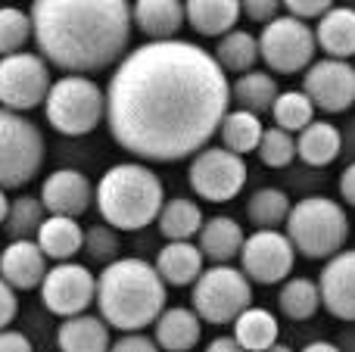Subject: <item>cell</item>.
<instances>
[{
  "label": "cell",
  "instance_id": "cell-1",
  "mask_svg": "<svg viewBox=\"0 0 355 352\" xmlns=\"http://www.w3.org/2000/svg\"><path fill=\"white\" fill-rule=\"evenodd\" d=\"M231 81L215 53L190 41H147L106 85V128L141 162L193 159L231 109Z\"/></svg>",
  "mask_w": 355,
  "mask_h": 352
},
{
  "label": "cell",
  "instance_id": "cell-2",
  "mask_svg": "<svg viewBox=\"0 0 355 352\" xmlns=\"http://www.w3.org/2000/svg\"><path fill=\"white\" fill-rule=\"evenodd\" d=\"M37 53L62 75L119 66L131 53V3L125 0H37L31 3Z\"/></svg>",
  "mask_w": 355,
  "mask_h": 352
},
{
  "label": "cell",
  "instance_id": "cell-3",
  "mask_svg": "<svg viewBox=\"0 0 355 352\" xmlns=\"http://www.w3.org/2000/svg\"><path fill=\"white\" fill-rule=\"evenodd\" d=\"M166 299L168 284L147 259L122 256L97 274V309L112 331L141 334L168 309Z\"/></svg>",
  "mask_w": 355,
  "mask_h": 352
},
{
  "label": "cell",
  "instance_id": "cell-4",
  "mask_svg": "<svg viewBox=\"0 0 355 352\" xmlns=\"http://www.w3.org/2000/svg\"><path fill=\"white\" fill-rule=\"evenodd\" d=\"M97 209L106 225L116 231H144L159 222L166 206L159 175L144 162H116L97 181Z\"/></svg>",
  "mask_w": 355,
  "mask_h": 352
},
{
  "label": "cell",
  "instance_id": "cell-5",
  "mask_svg": "<svg viewBox=\"0 0 355 352\" xmlns=\"http://www.w3.org/2000/svg\"><path fill=\"white\" fill-rule=\"evenodd\" d=\"M284 234L290 237V243L296 247L300 256H306L312 262H327L346 249V240L352 234L349 212L334 197L309 193L300 203H293V212L284 225Z\"/></svg>",
  "mask_w": 355,
  "mask_h": 352
},
{
  "label": "cell",
  "instance_id": "cell-6",
  "mask_svg": "<svg viewBox=\"0 0 355 352\" xmlns=\"http://www.w3.org/2000/svg\"><path fill=\"white\" fill-rule=\"evenodd\" d=\"M44 116L62 137H85L106 118V91L87 75H62L50 87Z\"/></svg>",
  "mask_w": 355,
  "mask_h": 352
},
{
  "label": "cell",
  "instance_id": "cell-7",
  "mask_svg": "<svg viewBox=\"0 0 355 352\" xmlns=\"http://www.w3.org/2000/svg\"><path fill=\"white\" fill-rule=\"evenodd\" d=\"M44 159H47V143L41 128L22 112L0 106V187L16 191L31 184Z\"/></svg>",
  "mask_w": 355,
  "mask_h": 352
},
{
  "label": "cell",
  "instance_id": "cell-8",
  "mask_svg": "<svg viewBox=\"0 0 355 352\" xmlns=\"http://www.w3.org/2000/svg\"><path fill=\"white\" fill-rule=\"evenodd\" d=\"M190 306L209 324H234L246 309H252V281L243 268L209 265L190 290Z\"/></svg>",
  "mask_w": 355,
  "mask_h": 352
},
{
  "label": "cell",
  "instance_id": "cell-9",
  "mask_svg": "<svg viewBox=\"0 0 355 352\" xmlns=\"http://www.w3.org/2000/svg\"><path fill=\"white\" fill-rule=\"evenodd\" d=\"M259 47H262V60L271 75H306L315 62L318 37L309 22L284 12L259 31Z\"/></svg>",
  "mask_w": 355,
  "mask_h": 352
},
{
  "label": "cell",
  "instance_id": "cell-10",
  "mask_svg": "<svg viewBox=\"0 0 355 352\" xmlns=\"http://www.w3.org/2000/svg\"><path fill=\"white\" fill-rule=\"evenodd\" d=\"M53 87L50 62L41 53H12L0 60V106L10 112H28L47 103Z\"/></svg>",
  "mask_w": 355,
  "mask_h": 352
},
{
  "label": "cell",
  "instance_id": "cell-11",
  "mask_svg": "<svg viewBox=\"0 0 355 352\" xmlns=\"http://www.w3.org/2000/svg\"><path fill=\"white\" fill-rule=\"evenodd\" d=\"M250 168L246 159L225 147H206L190 159L187 181L193 193L206 203H227L246 187Z\"/></svg>",
  "mask_w": 355,
  "mask_h": 352
},
{
  "label": "cell",
  "instance_id": "cell-12",
  "mask_svg": "<svg viewBox=\"0 0 355 352\" xmlns=\"http://www.w3.org/2000/svg\"><path fill=\"white\" fill-rule=\"evenodd\" d=\"M41 303L50 315L62 318V322L85 315L91 303H97V278L81 262H60L44 278Z\"/></svg>",
  "mask_w": 355,
  "mask_h": 352
},
{
  "label": "cell",
  "instance_id": "cell-13",
  "mask_svg": "<svg viewBox=\"0 0 355 352\" xmlns=\"http://www.w3.org/2000/svg\"><path fill=\"white\" fill-rule=\"evenodd\" d=\"M296 247L284 231H252L240 253V268L252 284H284L296 265Z\"/></svg>",
  "mask_w": 355,
  "mask_h": 352
},
{
  "label": "cell",
  "instance_id": "cell-14",
  "mask_svg": "<svg viewBox=\"0 0 355 352\" xmlns=\"http://www.w3.org/2000/svg\"><path fill=\"white\" fill-rule=\"evenodd\" d=\"M302 91L315 103V109L337 116L355 106V66L346 60H315L302 75Z\"/></svg>",
  "mask_w": 355,
  "mask_h": 352
},
{
  "label": "cell",
  "instance_id": "cell-15",
  "mask_svg": "<svg viewBox=\"0 0 355 352\" xmlns=\"http://www.w3.org/2000/svg\"><path fill=\"white\" fill-rule=\"evenodd\" d=\"M91 200H97V187L78 168H56L41 184V203L50 215L78 218L91 209Z\"/></svg>",
  "mask_w": 355,
  "mask_h": 352
},
{
  "label": "cell",
  "instance_id": "cell-16",
  "mask_svg": "<svg viewBox=\"0 0 355 352\" xmlns=\"http://www.w3.org/2000/svg\"><path fill=\"white\" fill-rule=\"evenodd\" d=\"M318 287L324 309L337 322L355 324V249H343L321 265Z\"/></svg>",
  "mask_w": 355,
  "mask_h": 352
},
{
  "label": "cell",
  "instance_id": "cell-17",
  "mask_svg": "<svg viewBox=\"0 0 355 352\" xmlns=\"http://www.w3.org/2000/svg\"><path fill=\"white\" fill-rule=\"evenodd\" d=\"M47 272V256L37 247V240H10L0 253V278L16 293L41 290Z\"/></svg>",
  "mask_w": 355,
  "mask_h": 352
},
{
  "label": "cell",
  "instance_id": "cell-18",
  "mask_svg": "<svg viewBox=\"0 0 355 352\" xmlns=\"http://www.w3.org/2000/svg\"><path fill=\"white\" fill-rule=\"evenodd\" d=\"M202 337V318L193 306H168L153 324V340L162 352H193Z\"/></svg>",
  "mask_w": 355,
  "mask_h": 352
},
{
  "label": "cell",
  "instance_id": "cell-19",
  "mask_svg": "<svg viewBox=\"0 0 355 352\" xmlns=\"http://www.w3.org/2000/svg\"><path fill=\"white\" fill-rule=\"evenodd\" d=\"M243 243H246L243 228H240V222H237V218H231V215H212V218H206L200 237H196V247H200V253L206 256L212 265H231L234 259H240V253H243Z\"/></svg>",
  "mask_w": 355,
  "mask_h": 352
},
{
  "label": "cell",
  "instance_id": "cell-20",
  "mask_svg": "<svg viewBox=\"0 0 355 352\" xmlns=\"http://www.w3.org/2000/svg\"><path fill=\"white\" fill-rule=\"evenodd\" d=\"M131 16L150 41H175L187 22V6L178 0H137L131 3Z\"/></svg>",
  "mask_w": 355,
  "mask_h": 352
},
{
  "label": "cell",
  "instance_id": "cell-21",
  "mask_svg": "<svg viewBox=\"0 0 355 352\" xmlns=\"http://www.w3.org/2000/svg\"><path fill=\"white\" fill-rule=\"evenodd\" d=\"M296 150H300L302 166L309 168H327L343 156V128H337L327 118H315L306 131L296 134Z\"/></svg>",
  "mask_w": 355,
  "mask_h": 352
},
{
  "label": "cell",
  "instance_id": "cell-22",
  "mask_svg": "<svg viewBox=\"0 0 355 352\" xmlns=\"http://www.w3.org/2000/svg\"><path fill=\"white\" fill-rule=\"evenodd\" d=\"M110 324L100 315H75L56 328V346L60 352H110L112 349V334Z\"/></svg>",
  "mask_w": 355,
  "mask_h": 352
},
{
  "label": "cell",
  "instance_id": "cell-23",
  "mask_svg": "<svg viewBox=\"0 0 355 352\" xmlns=\"http://www.w3.org/2000/svg\"><path fill=\"white\" fill-rule=\"evenodd\" d=\"M202 262H206V256L200 253V247L193 240H184V243H166L156 253L153 265L168 287H193L200 281V274L206 272Z\"/></svg>",
  "mask_w": 355,
  "mask_h": 352
},
{
  "label": "cell",
  "instance_id": "cell-24",
  "mask_svg": "<svg viewBox=\"0 0 355 352\" xmlns=\"http://www.w3.org/2000/svg\"><path fill=\"white\" fill-rule=\"evenodd\" d=\"M318 50L327 60H346L355 56V6H334L318 25H315Z\"/></svg>",
  "mask_w": 355,
  "mask_h": 352
},
{
  "label": "cell",
  "instance_id": "cell-25",
  "mask_svg": "<svg viewBox=\"0 0 355 352\" xmlns=\"http://www.w3.org/2000/svg\"><path fill=\"white\" fill-rule=\"evenodd\" d=\"M187 22L202 37H225L237 28L243 6L237 0H187Z\"/></svg>",
  "mask_w": 355,
  "mask_h": 352
},
{
  "label": "cell",
  "instance_id": "cell-26",
  "mask_svg": "<svg viewBox=\"0 0 355 352\" xmlns=\"http://www.w3.org/2000/svg\"><path fill=\"white\" fill-rule=\"evenodd\" d=\"M37 247L56 265L72 262L78 253H85V228L78 225V218L47 215V222L41 225V234H37Z\"/></svg>",
  "mask_w": 355,
  "mask_h": 352
},
{
  "label": "cell",
  "instance_id": "cell-27",
  "mask_svg": "<svg viewBox=\"0 0 355 352\" xmlns=\"http://www.w3.org/2000/svg\"><path fill=\"white\" fill-rule=\"evenodd\" d=\"M277 97H281L277 81H275V75L265 72V69H252V72L240 75L237 81H231V100L237 103V109L252 112V116H259V118L275 109Z\"/></svg>",
  "mask_w": 355,
  "mask_h": 352
},
{
  "label": "cell",
  "instance_id": "cell-28",
  "mask_svg": "<svg viewBox=\"0 0 355 352\" xmlns=\"http://www.w3.org/2000/svg\"><path fill=\"white\" fill-rule=\"evenodd\" d=\"M156 225H159V234L166 237L168 243H184V240L200 237L206 218H202V209L196 206V200L172 197V200H166V206H162L159 222Z\"/></svg>",
  "mask_w": 355,
  "mask_h": 352
},
{
  "label": "cell",
  "instance_id": "cell-29",
  "mask_svg": "<svg viewBox=\"0 0 355 352\" xmlns=\"http://www.w3.org/2000/svg\"><path fill=\"white\" fill-rule=\"evenodd\" d=\"M293 203H290V193L284 187H259L252 191V197L246 200V218L256 231H277L281 225H287Z\"/></svg>",
  "mask_w": 355,
  "mask_h": 352
},
{
  "label": "cell",
  "instance_id": "cell-30",
  "mask_svg": "<svg viewBox=\"0 0 355 352\" xmlns=\"http://www.w3.org/2000/svg\"><path fill=\"white\" fill-rule=\"evenodd\" d=\"M234 337L246 352H268L271 346H277V337H281V324H277L275 312L262 309V306H252L243 315L234 322Z\"/></svg>",
  "mask_w": 355,
  "mask_h": 352
},
{
  "label": "cell",
  "instance_id": "cell-31",
  "mask_svg": "<svg viewBox=\"0 0 355 352\" xmlns=\"http://www.w3.org/2000/svg\"><path fill=\"white\" fill-rule=\"evenodd\" d=\"M277 309L284 318L290 322H309L324 309V299H321V287L315 278H290L281 284L277 290Z\"/></svg>",
  "mask_w": 355,
  "mask_h": 352
},
{
  "label": "cell",
  "instance_id": "cell-32",
  "mask_svg": "<svg viewBox=\"0 0 355 352\" xmlns=\"http://www.w3.org/2000/svg\"><path fill=\"white\" fill-rule=\"evenodd\" d=\"M215 60L225 72L231 75H246L256 69V62L262 60V47H259V35L252 31H243V28H234L231 35L218 37L215 44Z\"/></svg>",
  "mask_w": 355,
  "mask_h": 352
},
{
  "label": "cell",
  "instance_id": "cell-33",
  "mask_svg": "<svg viewBox=\"0 0 355 352\" xmlns=\"http://www.w3.org/2000/svg\"><path fill=\"white\" fill-rule=\"evenodd\" d=\"M262 134H265L262 118L252 116V112H243V109H231L218 128L221 147L237 156H246V153H252V150H259Z\"/></svg>",
  "mask_w": 355,
  "mask_h": 352
},
{
  "label": "cell",
  "instance_id": "cell-34",
  "mask_svg": "<svg viewBox=\"0 0 355 352\" xmlns=\"http://www.w3.org/2000/svg\"><path fill=\"white\" fill-rule=\"evenodd\" d=\"M44 212L47 209H44L41 197H28V193H22V197L12 200L10 215H6V225H3V234L10 237V240H37L41 225L47 222Z\"/></svg>",
  "mask_w": 355,
  "mask_h": 352
},
{
  "label": "cell",
  "instance_id": "cell-35",
  "mask_svg": "<svg viewBox=\"0 0 355 352\" xmlns=\"http://www.w3.org/2000/svg\"><path fill=\"white\" fill-rule=\"evenodd\" d=\"M271 118H275V128L300 134L315 122V103L309 100L306 91H281L275 109H271Z\"/></svg>",
  "mask_w": 355,
  "mask_h": 352
},
{
  "label": "cell",
  "instance_id": "cell-36",
  "mask_svg": "<svg viewBox=\"0 0 355 352\" xmlns=\"http://www.w3.org/2000/svg\"><path fill=\"white\" fill-rule=\"evenodd\" d=\"M35 37L31 12L19 6H0V60L12 53H22V47Z\"/></svg>",
  "mask_w": 355,
  "mask_h": 352
},
{
  "label": "cell",
  "instance_id": "cell-37",
  "mask_svg": "<svg viewBox=\"0 0 355 352\" xmlns=\"http://www.w3.org/2000/svg\"><path fill=\"white\" fill-rule=\"evenodd\" d=\"M259 159L268 168H290L293 159H300V150H296V134L284 128H265L262 143H259Z\"/></svg>",
  "mask_w": 355,
  "mask_h": 352
},
{
  "label": "cell",
  "instance_id": "cell-38",
  "mask_svg": "<svg viewBox=\"0 0 355 352\" xmlns=\"http://www.w3.org/2000/svg\"><path fill=\"white\" fill-rule=\"evenodd\" d=\"M122 240H119V231L112 225H91L85 228V256L94 262V265L106 268L112 262L122 259Z\"/></svg>",
  "mask_w": 355,
  "mask_h": 352
},
{
  "label": "cell",
  "instance_id": "cell-39",
  "mask_svg": "<svg viewBox=\"0 0 355 352\" xmlns=\"http://www.w3.org/2000/svg\"><path fill=\"white\" fill-rule=\"evenodd\" d=\"M334 6L337 3H331V0H287V3H284V12L293 19H302V22H312V19L321 22Z\"/></svg>",
  "mask_w": 355,
  "mask_h": 352
},
{
  "label": "cell",
  "instance_id": "cell-40",
  "mask_svg": "<svg viewBox=\"0 0 355 352\" xmlns=\"http://www.w3.org/2000/svg\"><path fill=\"white\" fill-rule=\"evenodd\" d=\"M240 6H243V16L259 25H271L277 16H284V3H277V0H243Z\"/></svg>",
  "mask_w": 355,
  "mask_h": 352
},
{
  "label": "cell",
  "instance_id": "cell-41",
  "mask_svg": "<svg viewBox=\"0 0 355 352\" xmlns=\"http://www.w3.org/2000/svg\"><path fill=\"white\" fill-rule=\"evenodd\" d=\"M110 352H162V349H159V343L147 334H122L112 340Z\"/></svg>",
  "mask_w": 355,
  "mask_h": 352
},
{
  "label": "cell",
  "instance_id": "cell-42",
  "mask_svg": "<svg viewBox=\"0 0 355 352\" xmlns=\"http://www.w3.org/2000/svg\"><path fill=\"white\" fill-rule=\"evenodd\" d=\"M19 315V297L3 278H0V331H10V324Z\"/></svg>",
  "mask_w": 355,
  "mask_h": 352
},
{
  "label": "cell",
  "instance_id": "cell-43",
  "mask_svg": "<svg viewBox=\"0 0 355 352\" xmlns=\"http://www.w3.org/2000/svg\"><path fill=\"white\" fill-rule=\"evenodd\" d=\"M0 352H35L22 331H0Z\"/></svg>",
  "mask_w": 355,
  "mask_h": 352
},
{
  "label": "cell",
  "instance_id": "cell-44",
  "mask_svg": "<svg viewBox=\"0 0 355 352\" xmlns=\"http://www.w3.org/2000/svg\"><path fill=\"white\" fill-rule=\"evenodd\" d=\"M337 184H340V200H343V206H352L355 209V162H346Z\"/></svg>",
  "mask_w": 355,
  "mask_h": 352
},
{
  "label": "cell",
  "instance_id": "cell-45",
  "mask_svg": "<svg viewBox=\"0 0 355 352\" xmlns=\"http://www.w3.org/2000/svg\"><path fill=\"white\" fill-rule=\"evenodd\" d=\"M202 352H246L243 346H240V343H237V337H215V340H209L206 343V349H202Z\"/></svg>",
  "mask_w": 355,
  "mask_h": 352
},
{
  "label": "cell",
  "instance_id": "cell-46",
  "mask_svg": "<svg viewBox=\"0 0 355 352\" xmlns=\"http://www.w3.org/2000/svg\"><path fill=\"white\" fill-rule=\"evenodd\" d=\"M343 156H349V162H355V112L343 128Z\"/></svg>",
  "mask_w": 355,
  "mask_h": 352
},
{
  "label": "cell",
  "instance_id": "cell-47",
  "mask_svg": "<svg viewBox=\"0 0 355 352\" xmlns=\"http://www.w3.org/2000/svg\"><path fill=\"white\" fill-rule=\"evenodd\" d=\"M300 352H343V349H340V343H334V340H312Z\"/></svg>",
  "mask_w": 355,
  "mask_h": 352
},
{
  "label": "cell",
  "instance_id": "cell-48",
  "mask_svg": "<svg viewBox=\"0 0 355 352\" xmlns=\"http://www.w3.org/2000/svg\"><path fill=\"white\" fill-rule=\"evenodd\" d=\"M340 349H343V352H355V328H349V331H343V334H340Z\"/></svg>",
  "mask_w": 355,
  "mask_h": 352
},
{
  "label": "cell",
  "instance_id": "cell-49",
  "mask_svg": "<svg viewBox=\"0 0 355 352\" xmlns=\"http://www.w3.org/2000/svg\"><path fill=\"white\" fill-rule=\"evenodd\" d=\"M10 206H12V200L6 197V191L0 187V225H6V215H10Z\"/></svg>",
  "mask_w": 355,
  "mask_h": 352
},
{
  "label": "cell",
  "instance_id": "cell-50",
  "mask_svg": "<svg viewBox=\"0 0 355 352\" xmlns=\"http://www.w3.org/2000/svg\"><path fill=\"white\" fill-rule=\"evenodd\" d=\"M268 352H296V349H290V346H287V343H277V346H271Z\"/></svg>",
  "mask_w": 355,
  "mask_h": 352
}]
</instances>
